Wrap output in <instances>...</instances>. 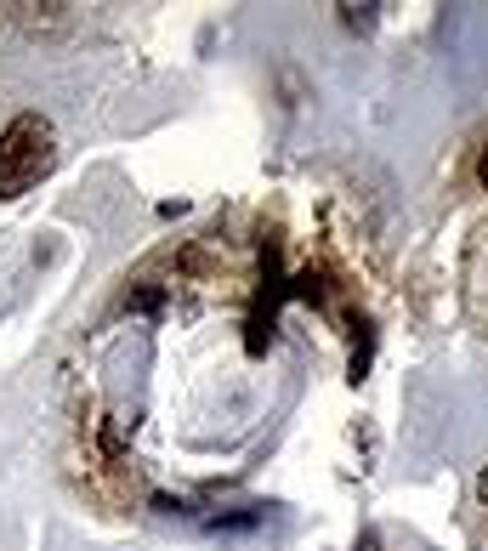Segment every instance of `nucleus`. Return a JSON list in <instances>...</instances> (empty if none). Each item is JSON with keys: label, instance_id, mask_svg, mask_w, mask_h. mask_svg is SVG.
Listing matches in <instances>:
<instances>
[{"label": "nucleus", "instance_id": "20e7f679", "mask_svg": "<svg viewBox=\"0 0 488 551\" xmlns=\"http://www.w3.org/2000/svg\"><path fill=\"white\" fill-rule=\"evenodd\" d=\"M477 182L488 188V148H483V160H477Z\"/></svg>", "mask_w": 488, "mask_h": 551}, {"label": "nucleus", "instance_id": "f03ea898", "mask_svg": "<svg viewBox=\"0 0 488 551\" xmlns=\"http://www.w3.org/2000/svg\"><path fill=\"white\" fill-rule=\"evenodd\" d=\"M335 12H341V23H347L352 35H375V12L381 6H335Z\"/></svg>", "mask_w": 488, "mask_h": 551}, {"label": "nucleus", "instance_id": "7ed1b4c3", "mask_svg": "<svg viewBox=\"0 0 488 551\" xmlns=\"http://www.w3.org/2000/svg\"><path fill=\"white\" fill-rule=\"evenodd\" d=\"M369 347H375V336H358V347H352V381H364V370H369Z\"/></svg>", "mask_w": 488, "mask_h": 551}, {"label": "nucleus", "instance_id": "f257e3e1", "mask_svg": "<svg viewBox=\"0 0 488 551\" xmlns=\"http://www.w3.org/2000/svg\"><path fill=\"white\" fill-rule=\"evenodd\" d=\"M57 165V131L46 114H18L0 131V199L29 194Z\"/></svg>", "mask_w": 488, "mask_h": 551}]
</instances>
